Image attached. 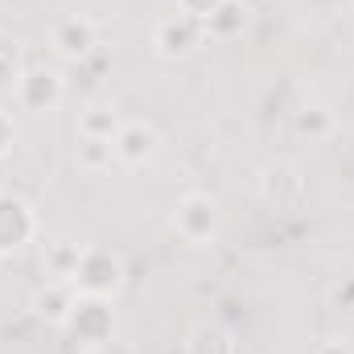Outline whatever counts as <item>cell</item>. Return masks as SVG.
I'll return each mask as SVG.
<instances>
[{
    "mask_svg": "<svg viewBox=\"0 0 354 354\" xmlns=\"http://www.w3.org/2000/svg\"><path fill=\"white\" fill-rule=\"evenodd\" d=\"M317 354H354V351L346 346V342H322V346H317Z\"/></svg>",
    "mask_w": 354,
    "mask_h": 354,
    "instance_id": "ffe728a7",
    "label": "cell"
},
{
    "mask_svg": "<svg viewBox=\"0 0 354 354\" xmlns=\"http://www.w3.org/2000/svg\"><path fill=\"white\" fill-rule=\"evenodd\" d=\"M75 301H79V288L71 280H50L46 276V284L33 288V297H29V313L46 326H54V330H66Z\"/></svg>",
    "mask_w": 354,
    "mask_h": 354,
    "instance_id": "ba28073f",
    "label": "cell"
},
{
    "mask_svg": "<svg viewBox=\"0 0 354 354\" xmlns=\"http://www.w3.org/2000/svg\"><path fill=\"white\" fill-rule=\"evenodd\" d=\"M75 161H79V169H87V174H103V169H111V161H115V145L103 140V136H79Z\"/></svg>",
    "mask_w": 354,
    "mask_h": 354,
    "instance_id": "9a60e30c",
    "label": "cell"
},
{
    "mask_svg": "<svg viewBox=\"0 0 354 354\" xmlns=\"http://www.w3.org/2000/svg\"><path fill=\"white\" fill-rule=\"evenodd\" d=\"M206 46V29H202V21H194V17H185V12H169V17H161L157 25H153V50L161 54V58H189V54H198Z\"/></svg>",
    "mask_w": 354,
    "mask_h": 354,
    "instance_id": "277c9868",
    "label": "cell"
},
{
    "mask_svg": "<svg viewBox=\"0 0 354 354\" xmlns=\"http://www.w3.org/2000/svg\"><path fill=\"white\" fill-rule=\"evenodd\" d=\"M12 149H17V124H12V115L0 107V161H4Z\"/></svg>",
    "mask_w": 354,
    "mask_h": 354,
    "instance_id": "ac0fdd59",
    "label": "cell"
},
{
    "mask_svg": "<svg viewBox=\"0 0 354 354\" xmlns=\"http://www.w3.org/2000/svg\"><path fill=\"white\" fill-rule=\"evenodd\" d=\"M124 260H120V252H111V248H99V243H87V252H83V260H79V272H75V288H79V297H103V301H111L120 288H124Z\"/></svg>",
    "mask_w": 354,
    "mask_h": 354,
    "instance_id": "6da1fadb",
    "label": "cell"
},
{
    "mask_svg": "<svg viewBox=\"0 0 354 354\" xmlns=\"http://www.w3.org/2000/svg\"><path fill=\"white\" fill-rule=\"evenodd\" d=\"M66 334H71L83 351H95V346L111 342V334H115L111 301H103V297H79V301H75V309H71Z\"/></svg>",
    "mask_w": 354,
    "mask_h": 354,
    "instance_id": "3957f363",
    "label": "cell"
},
{
    "mask_svg": "<svg viewBox=\"0 0 354 354\" xmlns=\"http://www.w3.org/2000/svg\"><path fill=\"white\" fill-rule=\"evenodd\" d=\"M260 198L272 210H297L305 202V177L292 161H268L260 169Z\"/></svg>",
    "mask_w": 354,
    "mask_h": 354,
    "instance_id": "52a82bcc",
    "label": "cell"
},
{
    "mask_svg": "<svg viewBox=\"0 0 354 354\" xmlns=\"http://www.w3.org/2000/svg\"><path fill=\"white\" fill-rule=\"evenodd\" d=\"M37 239V214L21 194L0 189V256H17L25 243Z\"/></svg>",
    "mask_w": 354,
    "mask_h": 354,
    "instance_id": "8992f818",
    "label": "cell"
},
{
    "mask_svg": "<svg viewBox=\"0 0 354 354\" xmlns=\"http://www.w3.org/2000/svg\"><path fill=\"white\" fill-rule=\"evenodd\" d=\"M334 301H338L342 309H354V276L346 280V288H338V292H334Z\"/></svg>",
    "mask_w": 354,
    "mask_h": 354,
    "instance_id": "d6986e66",
    "label": "cell"
},
{
    "mask_svg": "<svg viewBox=\"0 0 354 354\" xmlns=\"http://www.w3.org/2000/svg\"><path fill=\"white\" fill-rule=\"evenodd\" d=\"M62 95H66V83H62V75H58L54 66H25L21 83L12 91V99H17L25 111H33V115L54 111V107L62 103Z\"/></svg>",
    "mask_w": 354,
    "mask_h": 354,
    "instance_id": "5b68a950",
    "label": "cell"
},
{
    "mask_svg": "<svg viewBox=\"0 0 354 354\" xmlns=\"http://www.w3.org/2000/svg\"><path fill=\"white\" fill-rule=\"evenodd\" d=\"M50 41H54V50H58L66 62H87L91 54L99 50V25H95L91 17L71 12V17H62V21L54 25Z\"/></svg>",
    "mask_w": 354,
    "mask_h": 354,
    "instance_id": "9c48e42d",
    "label": "cell"
},
{
    "mask_svg": "<svg viewBox=\"0 0 354 354\" xmlns=\"http://www.w3.org/2000/svg\"><path fill=\"white\" fill-rule=\"evenodd\" d=\"M120 128H124V120H120V111L107 107V103H95V107H87V111L79 115V136H103V140H115Z\"/></svg>",
    "mask_w": 354,
    "mask_h": 354,
    "instance_id": "5bb4252c",
    "label": "cell"
},
{
    "mask_svg": "<svg viewBox=\"0 0 354 354\" xmlns=\"http://www.w3.org/2000/svg\"><path fill=\"white\" fill-rule=\"evenodd\" d=\"M115 161L124 165H145L157 149V128L145 124V120H124V128L115 132Z\"/></svg>",
    "mask_w": 354,
    "mask_h": 354,
    "instance_id": "30bf717a",
    "label": "cell"
},
{
    "mask_svg": "<svg viewBox=\"0 0 354 354\" xmlns=\"http://www.w3.org/2000/svg\"><path fill=\"white\" fill-rule=\"evenodd\" d=\"M202 29H206V41H235V37H243V29H248V4L243 0H223L202 21Z\"/></svg>",
    "mask_w": 354,
    "mask_h": 354,
    "instance_id": "7c38bea8",
    "label": "cell"
},
{
    "mask_svg": "<svg viewBox=\"0 0 354 354\" xmlns=\"http://www.w3.org/2000/svg\"><path fill=\"white\" fill-rule=\"evenodd\" d=\"M21 75H25L21 46H17V41H0V95H4V91H17Z\"/></svg>",
    "mask_w": 354,
    "mask_h": 354,
    "instance_id": "2e32d148",
    "label": "cell"
},
{
    "mask_svg": "<svg viewBox=\"0 0 354 354\" xmlns=\"http://www.w3.org/2000/svg\"><path fill=\"white\" fill-rule=\"evenodd\" d=\"M218 223H223V214L210 194H185L174 206V231L189 248H206L218 235Z\"/></svg>",
    "mask_w": 354,
    "mask_h": 354,
    "instance_id": "7a4b0ae2",
    "label": "cell"
},
{
    "mask_svg": "<svg viewBox=\"0 0 354 354\" xmlns=\"http://www.w3.org/2000/svg\"><path fill=\"white\" fill-rule=\"evenodd\" d=\"M177 4V12H185V17H194V21H206L223 0H174Z\"/></svg>",
    "mask_w": 354,
    "mask_h": 354,
    "instance_id": "e0dca14e",
    "label": "cell"
},
{
    "mask_svg": "<svg viewBox=\"0 0 354 354\" xmlns=\"http://www.w3.org/2000/svg\"><path fill=\"white\" fill-rule=\"evenodd\" d=\"M334 128H338V115H334L326 103H305V107L292 111V132H297V136L326 140V136H334Z\"/></svg>",
    "mask_w": 354,
    "mask_h": 354,
    "instance_id": "4fadbf2b",
    "label": "cell"
},
{
    "mask_svg": "<svg viewBox=\"0 0 354 354\" xmlns=\"http://www.w3.org/2000/svg\"><path fill=\"white\" fill-rule=\"evenodd\" d=\"M87 243H75V239H46L41 243V268L50 280H75L79 260H83Z\"/></svg>",
    "mask_w": 354,
    "mask_h": 354,
    "instance_id": "8fae6325",
    "label": "cell"
}]
</instances>
